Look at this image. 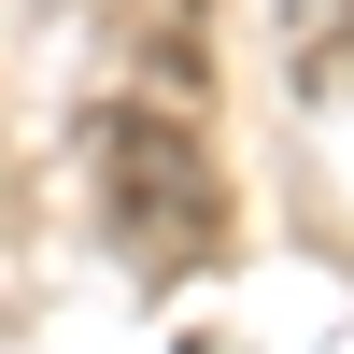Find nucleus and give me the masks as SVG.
I'll use <instances>...</instances> for the list:
<instances>
[{
	"instance_id": "obj_1",
	"label": "nucleus",
	"mask_w": 354,
	"mask_h": 354,
	"mask_svg": "<svg viewBox=\"0 0 354 354\" xmlns=\"http://www.w3.org/2000/svg\"><path fill=\"white\" fill-rule=\"evenodd\" d=\"M85 170H100V227H113L128 255H213L227 198H213V156H198L185 113L113 100V113H100V142H85Z\"/></svg>"
},
{
	"instance_id": "obj_2",
	"label": "nucleus",
	"mask_w": 354,
	"mask_h": 354,
	"mask_svg": "<svg viewBox=\"0 0 354 354\" xmlns=\"http://www.w3.org/2000/svg\"><path fill=\"white\" fill-rule=\"evenodd\" d=\"M283 28H312V43H326V28H354V0H298Z\"/></svg>"
}]
</instances>
